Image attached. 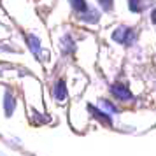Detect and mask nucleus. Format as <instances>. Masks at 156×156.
Masks as SVG:
<instances>
[{"label": "nucleus", "instance_id": "nucleus-1", "mask_svg": "<svg viewBox=\"0 0 156 156\" xmlns=\"http://www.w3.org/2000/svg\"><path fill=\"white\" fill-rule=\"evenodd\" d=\"M112 93L116 95V98H119V100H130L132 98V95L128 93V90L125 86H112Z\"/></svg>", "mask_w": 156, "mask_h": 156}, {"label": "nucleus", "instance_id": "nucleus-2", "mask_svg": "<svg viewBox=\"0 0 156 156\" xmlns=\"http://www.w3.org/2000/svg\"><path fill=\"white\" fill-rule=\"evenodd\" d=\"M90 109H91L93 114H95V116H97V118H98L102 123H105V125H109V123H111V118H109V116H105V114H102L98 109H93V107H90Z\"/></svg>", "mask_w": 156, "mask_h": 156}]
</instances>
